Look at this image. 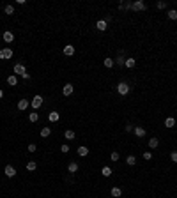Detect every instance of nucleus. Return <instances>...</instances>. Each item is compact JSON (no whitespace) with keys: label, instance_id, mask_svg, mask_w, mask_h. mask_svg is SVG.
Returning a JSON list of instances; mask_svg holds the SVG:
<instances>
[{"label":"nucleus","instance_id":"17","mask_svg":"<svg viewBox=\"0 0 177 198\" xmlns=\"http://www.w3.org/2000/svg\"><path fill=\"white\" fill-rule=\"evenodd\" d=\"M64 55H67V57H71V55H75V46H71V44H67V46L64 48Z\"/></svg>","mask_w":177,"mask_h":198},{"label":"nucleus","instance_id":"7","mask_svg":"<svg viewBox=\"0 0 177 198\" xmlns=\"http://www.w3.org/2000/svg\"><path fill=\"white\" fill-rule=\"evenodd\" d=\"M73 92H75V85H73V83H66L64 89H62V94H64V96H71Z\"/></svg>","mask_w":177,"mask_h":198},{"label":"nucleus","instance_id":"38","mask_svg":"<svg viewBox=\"0 0 177 198\" xmlns=\"http://www.w3.org/2000/svg\"><path fill=\"white\" fill-rule=\"evenodd\" d=\"M170 159H172L174 163H177V152H172V154H170Z\"/></svg>","mask_w":177,"mask_h":198},{"label":"nucleus","instance_id":"3","mask_svg":"<svg viewBox=\"0 0 177 198\" xmlns=\"http://www.w3.org/2000/svg\"><path fill=\"white\" fill-rule=\"evenodd\" d=\"M131 9L133 11H145V9H147V4L142 2V0H137V2L131 4Z\"/></svg>","mask_w":177,"mask_h":198},{"label":"nucleus","instance_id":"2","mask_svg":"<svg viewBox=\"0 0 177 198\" xmlns=\"http://www.w3.org/2000/svg\"><path fill=\"white\" fill-rule=\"evenodd\" d=\"M0 58H2V60L13 58V50L11 48H2V50H0Z\"/></svg>","mask_w":177,"mask_h":198},{"label":"nucleus","instance_id":"32","mask_svg":"<svg viewBox=\"0 0 177 198\" xmlns=\"http://www.w3.org/2000/svg\"><path fill=\"white\" fill-rule=\"evenodd\" d=\"M168 18L170 19H177V11H175V9H170V11H168Z\"/></svg>","mask_w":177,"mask_h":198},{"label":"nucleus","instance_id":"13","mask_svg":"<svg viewBox=\"0 0 177 198\" xmlns=\"http://www.w3.org/2000/svg\"><path fill=\"white\" fill-rule=\"evenodd\" d=\"M124 66H126L128 69H133L135 66H137V60H135L133 57H128V58H126V64H124Z\"/></svg>","mask_w":177,"mask_h":198},{"label":"nucleus","instance_id":"10","mask_svg":"<svg viewBox=\"0 0 177 198\" xmlns=\"http://www.w3.org/2000/svg\"><path fill=\"white\" fill-rule=\"evenodd\" d=\"M106 27H108L106 19H99V21L96 23V28H98V30H101V32H105V30H106Z\"/></svg>","mask_w":177,"mask_h":198},{"label":"nucleus","instance_id":"36","mask_svg":"<svg viewBox=\"0 0 177 198\" xmlns=\"http://www.w3.org/2000/svg\"><path fill=\"white\" fill-rule=\"evenodd\" d=\"M156 7H158V9H165V7H166V2H156Z\"/></svg>","mask_w":177,"mask_h":198},{"label":"nucleus","instance_id":"33","mask_svg":"<svg viewBox=\"0 0 177 198\" xmlns=\"http://www.w3.org/2000/svg\"><path fill=\"white\" fill-rule=\"evenodd\" d=\"M60 150L64 152V154H67V152H69V145H67V143H62V145H60Z\"/></svg>","mask_w":177,"mask_h":198},{"label":"nucleus","instance_id":"34","mask_svg":"<svg viewBox=\"0 0 177 198\" xmlns=\"http://www.w3.org/2000/svg\"><path fill=\"white\" fill-rule=\"evenodd\" d=\"M27 149H28V152H36V150H37V145H36V143H30Z\"/></svg>","mask_w":177,"mask_h":198},{"label":"nucleus","instance_id":"29","mask_svg":"<svg viewBox=\"0 0 177 198\" xmlns=\"http://www.w3.org/2000/svg\"><path fill=\"white\" fill-rule=\"evenodd\" d=\"M126 163H128L129 166H133V164H137V158H135V156H128V158H126Z\"/></svg>","mask_w":177,"mask_h":198},{"label":"nucleus","instance_id":"12","mask_svg":"<svg viewBox=\"0 0 177 198\" xmlns=\"http://www.w3.org/2000/svg\"><path fill=\"white\" fill-rule=\"evenodd\" d=\"M112 196H113V198H120V196H122V189H120V187H117V186H113V187H112Z\"/></svg>","mask_w":177,"mask_h":198},{"label":"nucleus","instance_id":"8","mask_svg":"<svg viewBox=\"0 0 177 198\" xmlns=\"http://www.w3.org/2000/svg\"><path fill=\"white\" fill-rule=\"evenodd\" d=\"M28 105H30V101H28V99H20V101H18V110H22V111H23V110L28 108Z\"/></svg>","mask_w":177,"mask_h":198},{"label":"nucleus","instance_id":"19","mask_svg":"<svg viewBox=\"0 0 177 198\" xmlns=\"http://www.w3.org/2000/svg\"><path fill=\"white\" fill-rule=\"evenodd\" d=\"M64 136H66V140H75L76 134H75V131H73V129H67V131L64 133Z\"/></svg>","mask_w":177,"mask_h":198},{"label":"nucleus","instance_id":"23","mask_svg":"<svg viewBox=\"0 0 177 198\" xmlns=\"http://www.w3.org/2000/svg\"><path fill=\"white\" fill-rule=\"evenodd\" d=\"M4 13H5L7 16L14 14V5H5V7H4Z\"/></svg>","mask_w":177,"mask_h":198},{"label":"nucleus","instance_id":"24","mask_svg":"<svg viewBox=\"0 0 177 198\" xmlns=\"http://www.w3.org/2000/svg\"><path fill=\"white\" fill-rule=\"evenodd\" d=\"M36 168H37V163H36V161H28V163H27V170H28V172H34Z\"/></svg>","mask_w":177,"mask_h":198},{"label":"nucleus","instance_id":"39","mask_svg":"<svg viewBox=\"0 0 177 198\" xmlns=\"http://www.w3.org/2000/svg\"><path fill=\"white\" fill-rule=\"evenodd\" d=\"M2 97H4V90H2V89H0V99H2Z\"/></svg>","mask_w":177,"mask_h":198},{"label":"nucleus","instance_id":"22","mask_svg":"<svg viewBox=\"0 0 177 198\" xmlns=\"http://www.w3.org/2000/svg\"><path fill=\"white\" fill-rule=\"evenodd\" d=\"M131 4H133V2H120V4H119V9H120V11H126V9H131Z\"/></svg>","mask_w":177,"mask_h":198},{"label":"nucleus","instance_id":"26","mask_svg":"<svg viewBox=\"0 0 177 198\" xmlns=\"http://www.w3.org/2000/svg\"><path fill=\"white\" fill-rule=\"evenodd\" d=\"M122 55H124V51H120L119 57H117V66H124V64H126V58H124Z\"/></svg>","mask_w":177,"mask_h":198},{"label":"nucleus","instance_id":"25","mask_svg":"<svg viewBox=\"0 0 177 198\" xmlns=\"http://www.w3.org/2000/svg\"><path fill=\"white\" fill-rule=\"evenodd\" d=\"M165 126H166V128H174V126H175V119H174V117H168V119L165 120Z\"/></svg>","mask_w":177,"mask_h":198},{"label":"nucleus","instance_id":"31","mask_svg":"<svg viewBox=\"0 0 177 198\" xmlns=\"http://www.w3.org/2000/svg\"><path fill=\"white\" fill-rule=\"evenodd\" d=\"M119 158H120L119 152H112V154H110V159H112L113 163H117V161H119Z\"/></svg>","mask_w":177,"mask_h":198},{"label":"nucleus","instance_id":"20","mask_svg":"<svg viewBox=\"0 0 177 198\" xmlns=\"http://www.w3.org/2000/svg\"><path fill=\"white\" fill-rule=\"evenodd\" d=\"M103 64H105V67H113V64H115V62H113V58H110V57H106L105 60H103Z\"/></svg>","mask_w":177,"mask_h":198},{"label":"nucleus","instance_id":"40","mask_svg":"<svg viewBox=\"0 0 177 198\" xmlns=\"http://www.w3.org/2000/svg\"><path fill=\"white\" fill-rule=\"evenodd\" d=\"M108 198H113V196H108Z\"/></svg>","mask_w":177,"mask_h":198},{"label":"nucleus","instance_id":"11","mask_svg":"<svg viewBox=\"0 0 177 198\" xmlns=\"http://www.w3.org/2000/svg\"><path fill=\"white\" fill-rule=\"evenodd\" d=\"M4 41H5V43H13V41H14V34L9 32V30H5V32H4Z\"/></svg>","mask_w":177,"mask_h":198},{"label":"nucleus","instance_id":"18","mask_svg":"<svg viewBox=\"0 0 177 198\" xmlns=\"http://www.w3.org/2000/svg\"><path fill=\"white\" fill-rule=\"evenodd\" d=\"M7 85H11V87H14V85H18V76H9L7 78Z\"/></svg>","mask_w":177,"mask_h":198},{"label":"nucleus","instance_id":"37","mask_svg":"<svg viewBox=\"0 0 177 198\" xmlns=\"http://www.w3.org/2000/svg\"><path fill=\"white\" fill-rule=\"evenodd\" d=\"M133 129H135V128L131 126V124H128V126H126V128H124V131H126V133H131Z\"/></svg>","mask_w":177,"mask_h":198},{"label":"nucleus","instance_id":"21","mask_svg":"<svg viewBox=\"0 0 177 198\" xmlns=\"http://www.w3.org/2000/svg\"><path fill=\"white\" fill-rule=\"evenodd\" d=\"M50 134H51V128H43V129H41V136H43V138H48Z\"/></svg>","mask_w":177,"mask_h":198},{"label":"nucleus","instance_id":"35","mask_svg":"<svg viewBox=\"0 0 177 198\" xmlns=\"http://www.w3.org/2000/svg\"><path fill=\"white\" fill-rule=\"evenodd\" d=\"M143 159H145V161L152 159V152H143Z\"/></svg>","mask_w":177,"mask_h":198},{"label":"nucleus","instance_id":"15","mask_svg":"<svg viewBox=\"0 0 177 198\" xmlns=\"http://www.w3.org/2000/svg\"><path fill=\"white\" fill-rule=\"evenodd\" d=\"M78 168H80L78 163H69V164H67V172H69V173H76Z\"/></svg>","mask_w":177,"mask_h":198},{"label":"nucleus","instance_id":"27","mask_svg":"<svg viewBox=\"0 0 177 198\" xmlns=\"http://www.w3.org/2000/svg\"><path fill=\"white\" fill-rule=\"evenodd\" d=\"M158 145H160V140H158V138H151V140H149V147H151V149H156Z\"/></svg>","mask_w":177,"mask_h":198},{"label":"nucleus","instance_id":"16","mask_svg":"<svg viewBox=\"0 0 177 198\" xmlns=\"http://www.w3.org/2000/svg\"><path fill=\"white\" fill-rule=\"evenodd\" d=\"M78 156H80V158H85V156H89V149L87 147H83V145H81V147H78Z\"/></svg>","mask_w":177,"mask_h":198},{"label":"nucleus","instance_id":"1","mask_svg":"<svg viewBox=\"0 0 177 198\" xmlns=\"http://www.w3.org/2000/svg\"><path fill=\"white\" fill-rule=\"evenodd\" d=\"M129 89H131V87L128 85V83H126V81H120V83H119V85H117V92L120 94V96H126V94L129 92Z\"/></svg>","mask_w":177,"mask_h":198},{"label":"nucleus","instance_id":"28","mask_svg":"<svg viewBox=\"0 0 177 198\" xmlns=\"http://www.w3.org/2000/svg\"><path fill=\"white\" fill-rule=\"evenodd\" d=\"M101 173H103V177H110L112 175V168H110V166H103Z\"/></svg>","mask_w":177,"mask_h":198},{"label":"nucleus","instance_id":"4","mask_svg":"<svg viewBox=\"0 0 177 198\" xmlns=\"http://www.w3.org/2000/svg\"><path fill=\"white\" fill-rule=\"evenodd\" d=\"M13 71H14V76H23L25 72H27V69H25L23 64H16V66L13 67Z\"/></svg>","mask_w":177,"mask_h":198},{"label":"nucleus","instance_id":"14","mask_svg":"<svg viewBox=\"0 0 177 198\" xmlns=\"http://www.w3.org/2000/svg\"><path fill=\"white\" fill-rule=\"evenodd\" d=\"M133 133L137 134L138 138H142V136H145V128H140V126H137V128L133 129Z\"/></svg>","mask_w":177,"mask_h":198},{"label":"nucleus","instance_id":"5","mask_svg":"<svg viewBox=\"0 0 177 198\" xmlns=\"http://www.w3.org/2000/svg\"><path fill=\"white\" fill-rule=\"evenodd\" d=\"M41 105H43V96H39V94H37V96L32 97V108L37 110V108H41Z\"/></svg>","mask_w":177,"mask_h":198},{"label":"nucleus","instance_id":"30","mask_svg":"<svg viewBox=\"0 0 177 198\" xmlns=\"http://www.w3.org/2000/svg\"><path fill=\"white\" fill-rule=\"evenodd\" d=\"M28 120H30V122H37V120H39V115H37V113H28Z\"/></svg>","mask_w":177,"mask_h":198},{"label":"nucleus","instance_id":"6","mask_svg":"<svg viewBox=\"0 0 177 198\" xmlns=\"http://www.w3.org/2000/svg\"><path fill=\"white\" fill-rule=\"evenodd\" d=\"M4 173H5V177H14V175H16V168H14L13 164H5Z\"/></svg>","mask_w":177,"mask_h":198},{"label":"nucleus","instance_id":"9","mask_svg":"<svg viewBox=\"0 0 177 198\" xmlns=\"http://www.w3.org/2000/svg\"><path fill=\"white\" fill-rule=\"evenodd\" d=\"M48 120H50V122H59V120H60V113H59V111H50Z\"/></svg>","mask_w":177,"mask_h":198}]
</instances>
